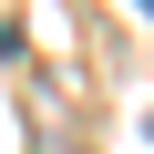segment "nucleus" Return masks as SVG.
I'll use <instances>...</instances> for the list:
<instances>
[{
  "mask_svg": "<svg viewBox=\"0 0 154 154\" xmlns=\"http://www.w3.org/2000/svg\"><path fill=\"white\" fill-rule=\"evenodd\" d=\"M134 11H154V0H134Z\"/></svg>",
  "mask_w": 154,
  "mask_h": 154,
  "instance_id": "f257e3e1",
  "label": "nucleus"
}]
</instances>
